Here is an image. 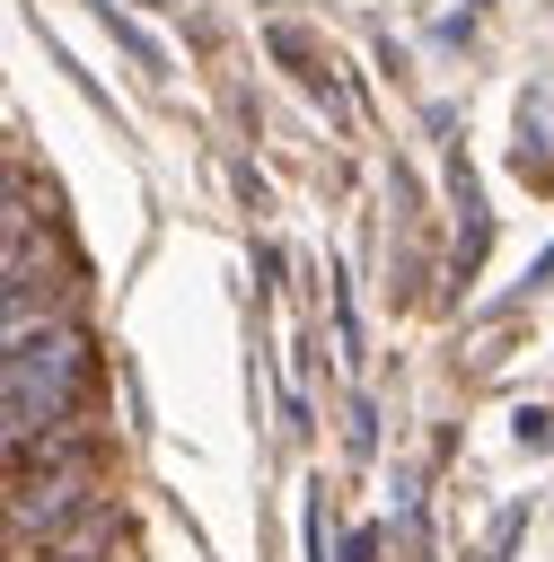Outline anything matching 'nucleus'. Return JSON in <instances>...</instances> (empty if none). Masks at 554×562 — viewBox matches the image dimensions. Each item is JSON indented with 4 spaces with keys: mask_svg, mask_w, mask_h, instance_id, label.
Instances as JSON below:
<instances>
[{
    "mask_svg": "<svg viewBox=\"0 0 554 562\" xmlns=\"http://www.w3.org/2000/svg\"><path fill=\"white\" fill-rule=\"evenodd\" d=\"M0 404H9V430L62 422V413H97V334H88V316H53V325L9 334Z\"/></svg>",
    "mask_w": 554,
    "mask_h": 562,
    "instance_id": "obj_1",
    "label": "nucleus"
},
{
    "mask_svg": "<svg viewBox=\"0 0 554 562\" xmlns=\"http://www.w3.org/2000/svg\"><path fill=\"white\" fill-rule=\"evenodd\" d=\"M97 527H123V501H114L106 465L9 474V544H18V553H35V544H70V536H97Z\"/></svg>",
    "mask_w": 554,
    "mask_h": 562,
    "instance_id": "obj_2",
    "label": "nucleus"
},
{
    "mask_svg": "<svg viewBox=\"0 0 554 562\" xmlns=\"http://www.w3.org/2000/svg\"><path fill=\"white\" fill-rule=\"evenodd\" d=\"M106 404L97 413H62L35 430H9V474H70V465H106Z\"/></svg>",
    "mask_w": 554,
    "mask_h": 562,
    "instance_id": "obj_3",
    "label": "nucleus"
},
{
    "mask_svg": "<svg viewBox=\"0 0 554 562\" xmlns=\"http://www.w3.org/2000/svg\"><path fill=\"white\" fill-rule=\"evenodd\" d=\"M149 9H167V0H149Z\"/></svg>",
    "mask_w": 554,
    "mask_h": 562,
    "instance_id": "obj_4",
    "label": "nucleus"
}]
</instances>
